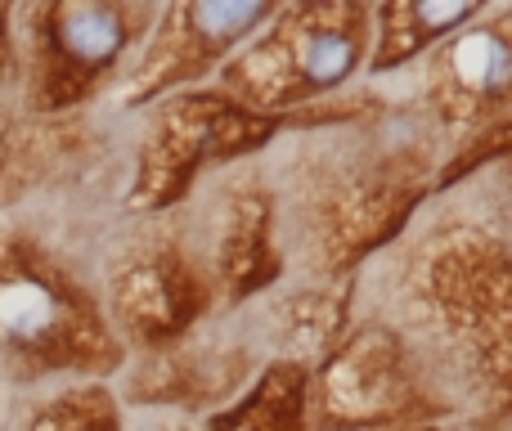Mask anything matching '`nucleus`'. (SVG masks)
Here are the masks:
<instances>
[{"label":"nucleus","instance_id":"nucleus-1","mask_svg":"<svg viewBox=\"0 0 512 431\" xmlns=\"http://www.w3.org/2000/svg\"><path fill=\"white\" fill-rule=\"evenodd\" d=\"M292 149L270 176L283 261L306 279L351 283L369 261L409 234L427 198L445 140L423 108L396 113L382 99L351 95L297 117Z\"/></svg>","mask_w":512,"mask_h":431},{"label":"nucleus","instance_id":"nucleus-2","mask_svg":"<svg viewBox=\"0 0 512 431\" xmlns=\"http://www.w3.org/2000/svg\"><path fill=\"white\" fill-rule=\"evenodd\" d=\"M355 310L405 342L423 378L472 431L512 427V238L468 216H441L369 261Z\"/></svg>","mask_w":512,"mask_h":431},{"label":"nucleus","instance_id":"nucleus-3","mask_svg":"<svg viewBox=\"0 0 512 431\" xmlns=\"http://www.w3.org/2000/svg\"><path fill=\"white\" fill-rule=\"evenodd\" d=\"M369 59V5L297 0L274 5L252 41L216 72L212 86L261 117L297 126L301 113L342 95Z\"/></svg>","mask_w":512,"mask_h":431},{"label":"nucleus","instance_id":"nucleus-4","mask_svg":"<svg viewBox=\"0 0 512 431\" xmlns=\"http://www.w3.org/2000/svg\"><path fill=\"white\" fill-rule=\"evenodd\" d=\"M0 351L23 378L81 373L99 382L126 364L95 292L18 238L0 252Z\"/></svg>","mask_w":512,"mask_h":431},{"label":"nucleus","instance_id":"nucleus-5","mask_svg":"<svg viewBox=\"0 0 512 431\" xmlns=\"http://www.w3.org/2000/svg\"><path fill=\"white\" fill-rule=\"evenodd\" d=\"M292 131L283 117H261L234 104L216 86L180 90L149 108V122L135 153L131 207L140 216L180 212L207 176L261 158Z\"/></svg>","mask_w":512,"mask_h":431},{"label":"nucleus","instance_id":"nucleus-6","mask_svg":"<svg viewBox=\"0 0 512 431\" xmlns=\"http://www.w3.org/2000/svg\"><path fill=\"white\" fill-rule=\"evenodd\" d=\"M99 306L117 342L140 355L171 351L194 337L221 310L194 225L176 220V212L149 216V225L108 265V288Z\"/></svg>","mask_w":512,"mask_h":431},{"label":"nucleus","instance_id":"nucleus-7","mask_svg":"<svg viewBox=\"0 0 512 431\" xmlns=\"http://www.w3.org/2000/svg\"><path fill=\"white\" fill-rule=\"evenodd\" d=\"M310 423L315 431H423L450 427V409L405 342L355 310L346 337L310 369Z\"/></svg>","mask_w":512,"mask_h":431},{"label":"nucleus","instance_id":"nucleus-8","mask_svg":"<svg viewBox=\"0 0 512 431\" xmlns=\"http://www.w3.org/2000/svg\"><path fill=\"white\" fill-rule=\"evenodd\" d=\"M158 5L122 0H68L27 9V99L41 113H59L99 95L126 72L144 45Z\"/></svg>","mask_w":512,"mask_h":431},{"label":"nucleus","instance_id":"nucleus-9","mask_svg":"<svg viewBox=\"0 0 512 431\" xmlns=\"http://www.w3.org/2000/svg\"><path fill=\"white\" fill-rule=\"evenodd\" d=\"M270 14L274 5H203V0L158 5L144 45L117 77L113 99L122 108H153L180 90L212 86L216 72L252 41V32Z\"/></svg>","mask_w":512,"mask_h":431},{"label":"nucleus","instance_id":"nucleus-10","mask_svg":"<svg viewBox=\"0 0 512 431\" xmlns=\"http://www.w3.org/2000/svg\"><path fill=\"white\" fill-rule=\"evenodd\" d=\"M194 238L216 283L221 310H248L252 301L270 297L288 274L270 171L252 162L221 171V180L203 198Z\"/></svg>","mask_w":512,"mask_h":431},{"label":"nucleus","instance_id":"nucleus-11","mask_svg":"<svg viewBox=\"0 0 512 431\" xmlns=\"http://www.w3.org/2000/svg\"><path fill=\"white\" fill-rule=\"evenodd\" d=\"M418 108L445 135L477 131L512 108V5H481L418 72Z\"/></svg>","mask_w":512,"mask_h":431},{"label":"nucleus","instance_id":"nucleus-12","mask_svg":"<svg viewBox=\"0 0 512 431\" xmlns=\"http://www.w3.org/2000/svg\"><path fill=\"white\" fill-rule=\"evenodd\" d=\"M351 319H355V279L351 283L301 279L288 292H270L256 324H265L261 333H265L270 360L315 369L346 337Z\"/></svg>","mask_w":512,"mask_h":431},{"label":"nucleus","instance_id":"nucleus-13","mask_svg":"<svg viewBox=\"0 0 512 431\" xmlns=\"http://www.w3.org/2000/svg\"><path fill=\"white\" fill-rule=\"evenodd\" d=\"M481 5H423V0H382L369 5V77L423 63L450 32H459Z\"/></svg>","mask_w":512,"mask_h":431},{"label":"nucleus","instance_id":"nucleus-14","mask_svg":"<svg viewBox=\"0 0 512 431\" xmlns=\"http://www.w3.org/2000/svg\"><path fill=\"white\" fill-rule=\"evenodd\" d=\"M203 431H315L310 423V369L265 360L239 396L203 418Z\"/></svg>","mask_w":512,"mask_h":431},{"label":"nucleus","instance_id":"nucleus-15","mask_svg":"<svg viewBox=\"0 0 512 431\" xmlns=\"http://www.w3.org/2000/svg\"><path fill=\"white\" fill-rule=\"evenodd\" d=\"M504 162H512V108L490 117V122H481L477 131L450 140L441 167H436V194H450V189L468 185L472 176L495 171V167H504Z\"/></svg>","mask_w":512,"mask_h":431},{"label":"nucleus","instance_id":"nucleus-16","mask_svg":"<svg viewBox=\"0 0 512 431\" xmlns=\"http://www.w3.org/2000/svg\"><path fill=\"white\" fill-rule=\"evenodd\" d=\"M27 431H126L122 400L104 382H81V387H68L54 400H45Z\"/></svg>","mask_w":512,"mask_h":431},{"label":"nucleus","instance_id":"nucleus-17","mask_svg":"<svg viewBox=\"0 0 512 431\" xmlns=\"http://www.w3.org/2000/svg\"><path fill=\"white\" fill-rule=\"evenodd\" d=\"M9 63H14V41H9V14L0 9V77L9 72Z\"/></svg>","mask_w":512,"mask_h":431},{"label":"nucleus","instance_id":"nucleus-18","mask_svg":"<svg viewBox=\"0 0 512 431\" xmlns=\"http://www.w3.org/2000/svg\"><path fill=\"white\" fill-rule=\"evenodd\" d=\"M153 431H203V427H194V423H180V418H167V423H158Z\"/></svg>","mask_w":512,"mask_h":431},{"label":"nucleus","instance_id":"nucleus-19","mask_svg":"<svg viewBox=\"0 0 512 431\" xmlns=\"http://www.w3.org/2000/svg\"><path fill=\"white\" fill-rule=\"evenodd\" d=\"M423 431H445V427H423Z\"/></svg>","mask_w":512,"mask_h":431}]
</instances>
